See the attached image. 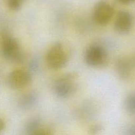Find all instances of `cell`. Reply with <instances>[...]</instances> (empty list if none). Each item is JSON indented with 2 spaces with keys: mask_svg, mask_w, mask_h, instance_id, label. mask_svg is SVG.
Instances as JSON below:
<instances>
[{
  "mask_svg": "<svg viewBox=\"0 0 135 135\" xmlns=\"http://www.w3.org/2000/svg\"><path fill=\"white\" fill-rule=\"evenodd\" d=\"M1 51L2 56L6 60L13 63L23 62L25 55L19 42L17 39L9 35L4 36L1 40Z\"/></svg>",
  "mask_w": 135,
  "mask_h": 135,
  "instance_id": "obj_1",
  "label": "cell"
},
{
  "mask_svg": "<svg viewBox=\"0 0 135 135\" xmlns=\"http://www.w3.org/2000/svg\"><path fill=\"white\" fill-rule=\"evenodd\" d=\"M46 63L50 69L60 70L68 63V56L60 42L54 44L46 54Z\"/></svg>",
  "mask_w": 135,
  "mask_h": 135,
  "instance_id": "obj_2",
  "label": "cell"
},
{
  "mask_svg": "<svg viewBox=\"0 0 135 135\" xmlns=\"http://www.w3.org/2000/svg\"><path fill=\"white\" fill-rule=\"evenodd\" d=\"M76 88L75 76L68 73L55 80L53 85L54 94L59 98H68L73 95Z\"/></svg>",
  "mask_w": 135,
  "mask_h": 135,
  "instance_id": "obj_3",
  "label": "cell"
},
{
  "mask_svg": "<svg viewBox=\"0 0 135 135\" xmlns=\"http://www.w3.org/2000/svg\"><path fill=\"white\" fill-rule=\"evenodd\" d=\"M114 9L107 0H99L93 8L92 18L100 26L108 25L114 16Z\"/></svg>",
  "mask_w": 135,
  "mask_h": 135,
  "instance_id": "obj_4",
  "label": "cell"
},
{
  "mask_svg": "<svg viewBox=\"0 0 135 135\" xmlns=\"http://www.w3.org/2000/svg\"><path fill=\"white\" fill-rule=\"evenodd\" d=\"M108 57V52L104 46L99 44H93L86 50L84 60L88 66L102 67L107 62Z\"/></svg>",
  "mask_w": 135,
  "mask_h": 135,
  "instance_id": "obj_5",
  "label": "cell"
},
{
  "mask_svg": "<svg viewBox=\"0 0 135 135\" xmlns=\"http://www.w3.org/2000/svg\"><path fill=\"white\" fill-rule=\"evenodd\" d=\"M32 81V75L24 69H15L8 74L6 84L9 88L18 90L25 88Z\"/></svg>",
  "mask_w": 135,
  "mask_h": 135,
  "instance_id": "obj_6",
  "label": "cell"
},
{
  "mask_svg": "<svg viewBox=\"0 0 135 135\" xmlns=\"http://www.w3.org/2000/svg\"><path fill=\"white\" fill-rule=\"evenodd\" d=\"M134 25V17L128 11L121 10L115 18L113 27L118 34L125 35L131 31Z\"/></svg>",
  "mask_w": 135,
  "mask_h": 135,
  "instance_id": "obj_7",
  "label": "cell"
},
{
  "mask_svg": "<svg viewBox=\"0 0 135 135\" xmlns=\"http://www.w3.org/2000/svg\"><path fill=\"white\" fill-rule=\"evenodd\" d=\"M115 69L121 80H127L130 77L135 69V53L131 56L120 57L116 60Z\"/></svg>",
  "mask_w": 135,
  "mask_h": 135,
  "instance_id": "obj_8",
  "label": "cell"
},
{
  "mask_svg": "<svg viewBox=\"0 0 135 135\" xmlns=\"http://www.w3.org/2000/svg\"><path fill=\"white\" fill-rule=\"evenodd\" d=\"M26 134L28 135H46L50 134L47 129L42 127V122L39 119H32L25 126Z\"/></svg>",
  "mask_w": 135,
  "mask_h": 135,
  "instance_id": "obj_9",
  "label": "cell"
},
{
  "mask_svg": "<svg viewBox=\"0 0 135 135\" xmlns=\"http://www.w3.org/2000/svg\"><path fill=\"white\" fill-rule=\"evenodd\" d=\"M38 100V94L35 91H30L19 98L18 102V107L23 110H29L36 105Z\"/></svg>",
  "mask_w": 135,
  "mask_h": 135,
  "instance_id": "obj_10",
  "label": "cell"
},
{
  "mask_svg": "<svg viewBox=\"0 0 135 135\" xmlns=\"http://www.w3.org/2000/svg\"><path fill=\"white\" fill-rule=\"evenodd\" d=\"M124 108L128 113L135 115V92H131L125 97Z\"/></svg>",
  "mask_w": 135,
  "mask_h": 135,
  "instance_id": "obj_11",
  "label": "cell"
},
{
  "mask_svg": "<svg viewBox=\"0 0 135 135\" xmlns=\"http://www.w3.org/2000/svg\"><path fill=\"white\" fill-rule=\"evenodd\" d=\"M25 1L26 0H6V3L11 10L18 11L22 8Z\"/></svg>",
  "mask_w": 135,
  "mask_h": 135,
  "instance_id": "obj_12",
  "label": "cell"
},
{
  "mask_svg": "<svg viewBox=\"0 0 135 135\" xmlns=\"http://www.w3.org/2000/svg\"><path fill=\"white\" fill-rule=\"evenodd\" d=\"M38 61L37 59H33L30 62V64H29V67H30V70L32 71H35L38 69Z\"/></svg>",
  "mask_w": 135,
  "mask_h": 135,
  "instance_id": "obj_13",
  "label": "cell"
},
{
  "mask_svg": "<svg viewBox=\"0 0 135 135\" xmlns=\"http://www.w3.org/2000/svg\"><path fill=\"white\" fill-rule=\"evenodd\" d=\"M102 130V126L100 125H93L92 127H91L90 129V133H92V134H96V133H99L100 131Z\"/></svg>",
  "mask_w": 135,
  "mask_h": 135,
  "instance_id": "obj_14",
  "label": "cell"
},
{
  "mask_svg": "<svg viewBox=\"0 0 135 135\" xmlns=\"http://www.w3.org/2000/svg\"><path fill=\"white\" fill-rule=\"evenodd\" d=\"M126 134L129 135H135V123L131 125L126 131Z\"/></svg>",
  "mask_w": 135,
  "mask_h": 135,
  "instance_id": "obj_15",
  "label": "cell"
},
{
  "mask_svg": "<svg viewBox=\"0 0 135 135\" xmlns=\"http://www.w3.org/2000/svg\"><path fill=\"white\" fill-rule=\"evenodd\" d=\"M117 1L123 5H131L135 3V0H117Z\"/></svg>",
  "mask_w": 135,
  "mask_h": 135,
  "instance_id": "obj_16",
  "label": "cell"
},
{
  "mask_svg": "<svg viewBox=\"0 0 135 135\" xmlns=\"http://www.w3.org/2000/svg\"><path fill=\"white\" fill-rule=\"evenodd\" d=\"M5 127V122H4V121L2 119L0 118V133H1V132L4 130Z\"/></svg>",
  "mask_w": 135,
  "mask_h": 135,
  "instance_id": "obj_17",
  "label": "cell"
}]
</instances>
